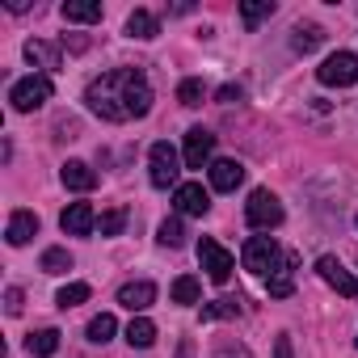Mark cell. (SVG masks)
Returning a JSON list of instances; mask_svg holds the SVG:
<instances>
[{"label":"cell","mask_w":358,"mask_h":358,"mask_svg":"<svg viewBox=\"0 0 358 358\" xmlns=\"http://www.w3.org/2000/svg\"><path fill=\"white\" fill-rule=\"evenodd\" d=\"M85 106L106 122H131L152 110V85L139 68H110L85 89Z\"/></svg>","instance_id":"obj_1"},{"label":"cell","mask_w":358,"mask_h":358,"mask_svg":"<svg viewBox=\"0 0 358 358\" xmlns=\"http://www.w3.org/2000/svg\"><path fill=\"white\" fill-rule=\"evenodd\" d=\"M51 93H55L51 76H43V72H30L26 80H17V85L9 89V106H13L17 114H34V110H43V106L51 101Z\"/></svg>","instance_id":"obj_2"},{"label":"cell","mask_w":358,"mask_h":358,"mask_svg":"<svg viewBox=\"0 0 358 358\" xmlns=\"http://www.w3.org/2000/svg\"><path fill=\"white\" fill-rule=\"evenodd\" d=\"M148 177H152V186L156 190H177L182 182H177V177H182V160H177V152H173V143H152V152H148Z\"/></svg>","instance_id":"obj_3"},{"label":"cell","mask_w":358,"mask_h":358,"mask_svg":"<svg viewBox=\"0 0 358 358\" xmlns=\"http://www.w3.org/2000/svg\"><path fill=\"white\" fill-rule=\"evenodd\" d=\"M241 262H245V270H249V274L270 278V274L278 270L282 253H278L274 236H249V241H245V249H241Z\"/></svg>","instance_id":"obj_4"},{"label":"cell","mask_w":358,"mask_h":358,"mask_svg":"<svg viewBox=\"0 0 358 358\" xmlns=\"http://www.w3.org/2000/svg\"><path fill=\"white\" fill-rule=\"evenodd\" d=\"M245 220H249V228L270 232V228H278V224H282V203H278L270 190H253V194H249V203H245Z\"/></svg>","instance_id":"obj_5"},{"label":"cell","mask_w":358,"mask_h":358,"mask_svg":"<svg viewBox=\"0 0 358 358\" xmlns=\"http://www.w3.org/2000/svg\"><path fill=\"white\" fill-rule=\"evenodd\" d=\"M316 80H320V85H333V89L358 85V55H350V51H337V55H329V59L316 68Z\"/></svg>","instance_id":"obj_6"},{"label":"cell","mask_w":358,"mask_h":358,"mask_svg":"<svg viewBox=\"0 0 358 358\" xmlns=\"http://www.w3.org/2000/svg\"><path fill=\"white\" fill-rule=\"evenodd\" d=\"M199 262H203L207 278H211V282H220V287L232 278V266H236V262H232V253H228L220 241H211V236H203V241H199Z\"/></svg>","instance_id":"obj_7"},{"label":"cell","mask_w":358,"mask_h":358,"mask_svg":"<svg viewBox=\"0 0 358 358\" xmlns=\"http://www.w3.org/2000/svg\"><path fill=\"white\" fill-rule=\"evenodd\" d=\"M316 274H320V278H324L337 295H345V299H354V295H358V278H354V274H350V270L333 257V253H324V257L316 262Z\"/></svg>","instance_id":"obj_8"},{"label":"cell","mask_w":358,"mask_h":358,"mask_svg":"<svg viewBox=\"0 0 358 358\" xmlns=\"http://www.w3.org/2000/svg\"><path fill=\"white\" fill-rule=\"evenodd\" d=\"M173 207L182 211V215H199V220H203V215L211 211V194H207L199 182H182V186L173 190Z\"/></svg>","instance_id":"obj_9"},{"label":"cell","mask_w":358,"mask_h":358,"mask_svg":"<svg viewBox=\"0 0 358 358\" xmlns=\"http://www.w3.org/2000/svg\"><path fill=\"white\" fill-rule=\"evenodd\" d=\"M215 152V135L207 127H190L186 131V169H203Z\"/></svg>","instance_id":"obj_10"},{"label":"cell","mask_w":358,"mask_h":358,"mask_svg":"<svg viewBox=\"0 0 358 358\" xmlns=\"http://www.w3.org/2000/svg\"><path fill=\"white\" fill-rule=\"evenodd\" d=\"M59 228H64L68 236H93V228H97V215H93V207H89V203H72V207H64V215H59Z\"/></svg>","instance_id":"obj_11"},{"label":"cell","mask_w":358,"mask_h":358,"mask_svg":"<svg viewBox=\"0 0 358 358\" xmlns=\"http://www.w3.org/2000/svg\"><path fill=\"white\" fill-rule=\"evenodd\" d=\"M34 236H38V215H34V211H13V215H9V228H5V241L22 249V245H30Z\"/></svg>","instance_id":"obj_12"},{"label":"cell","mask_w":358,"mask_h":358,"mask_svg":"<svg viewBox=\"0 0 358 358\" xmlns=\"http://www.w3.org/2000/svg\"><path fill=\"white\" fill-rule=\"evenodd\" d=\"M295 266H299V257H295V253H287V257L278 262V270L266 278V291H270L274 299H287V295L295 291Z\"/></svg>","instance_id":"obj_13"},{"label":"cell","mask_w":358,"mask_h":358,"mask_svg":"<svg viewBox=\"0 0 358 358\" xmlns=\"http://www.w3.org/2000/svg\"><path fill=\"white\" fill-rule=\"evenodd\" d=\"M241 182H245V164H241V160H215V164H211V186H215L220 194H232Z\"/></svg>","instance_id":"obj_14"},{"label":"cell","mask_w":358,"mask_h":358,"mask_svg":"<svg viewBox=\"0 0 358 358\" xmlns=\"http://www.w3.org/2000/svg\"><path fill=\"white\" fill-rule=\"evenodd\" d=\"M118 303H122V308H131V312H143V308H152V303H156V287H152V282H143V278H139V282H127V287L118 291Z\"/></svg>","instance_id":"obj_15"},{"label":"cell","mask_w":358,"mask_h":358,"mask_svg":"<svg viewBox=\"0 0 358 358\" xmlns=\"http://www.w3.org/2000/svg\"><path fill=\"white\" fill-rule=\"evenodd\" d=\"M59 177H64V186H68V190H80V194L97 186V173H93L85 160H68V164L59 169Z\"/></svg>","instance_id":"obj_16"},{"label":"cell","mask_w":358,"mask_h":358,"mask_svg":"<svg viewBox=\"0 0 358 358\" xmlns=\"http://www.w3.org/2000/svg\"><path fill=\"white\" fill-rule=\"evenodd\" d=\"M64 22H80V26H89V22H101V5L97 0H64Z\"/></svg>","instance_id":"obj_17"},{"label":"cell","mask_w":358,"mask_h":358,"mask_svg":"<svg viewBox=\"0 0 358 358\" xmlns=\"http://www.w3.org/2000/svg\"><path fill=\"white\" fill-rule=\"evenodd\" d=\"M26 59H30L34 68H59V47H55V43L30 38V43H26Z\"/></svg>","instance_id":"obj_18"},{"label":"cell","mask_w":358,"mask_h":358,"mask_svg":"<svg viewBox=\"0 0 358 358\" xmlns=\"http://www.w3.org/2000/svg\"><path fill=\"white\" fill-rule=\"evenodd\" d=\"M26 350H30L34 358H51V354L59 350V329H38V333H30V337H26Z\"/></svg>","instance_id":"obj_19"},{"label":"cell","mask_w":358,"mask_h":358,"mask_svg":"<svg viewBox=\"0 0 358 358\" xmlns=\"http://www.w3.org/2000/svg\"><path fill=\"white\" fill-rule=\"evenodd\" d=\"M127 34L148 43V38H156V34H160V26H156V17H152L148 9H135V13L127 17Z\"/></svg>","instance_id":"obj_20"},{"label":"cell","mask_w":358,"mask_h":358,"mask_svg":"<svg viewBox=\"0 0 358 358\" xmlns=\"http://www.w3.org/2000/svg\"><path fill=\"white\" fill-rule=\"evenodd\" d=\"M320 43H324V30H320V26H295V30H291V47H295L299 55H312Z\"/></svg>","instance_id":"obj_21"},{"label":"cell","mask_w":358,"mask_h":358,"mask_svg":"<svg viewBox=\"0 0 358 358\" xmlns=\"http://www.w3.org/2000/svg\"><path fill=\"white\" fill-rule=\"evenodd\" d=\"M173 303H199V295H203V282L194 278V274H182V278H173Z\"/></svg>","instance_id":"obj_22"},{"label":"cell","mask_w":358,"mask_h":358,"mask_svg":"<svg viewBox=\"0 0 358 358\" xmlns=\"http://www.w3.org/2000/svg\"><path fill=\"white\" fill-rule=\"evenodd\" d=\"M127 341H131L135 350H148V345L156 341V324H152L148 316H135V320L127 324Z\"/></svg>","instance_id":"obj_23"},{"label":"cell","mask_w":358,"mask_h":358,"mask_svg":"<svg viewBox=\"0 0 358 358\" xmlns=\"http://www.w3.org/2000/svg\"><path fill=\"white\" fill-rule=\"evenodd\" d=\"M241 17H245L249 30L262 26L266 17H274V0H245V5H241Z\"/></svg>","instance_id":"obj_24"},{"label":"cell","mask_w":358,"mask_h":358,"mask_svg":"<svg viewBox=\"0 0 358 358\" xmlns=\"http://www.w3.org/2000/svg\"><path fill=\"white\" fill-rule=\"evenodd\" d=\"M38 270H43V274H68V270H72V253H68V249H47L43 262H38Z\"/></svg>","instance_id":"obj_25"},{"label":"cell","mask_w":358,"mask_h":358,"mask_svg":"<svg viewBox=\"0 0 358 358\" xmlns=\"http://www.w3.org/2000/svg\"><path fill=\"white\" fill-rule=\"evenodd\" d=\"M236 316H241L236 299H211V303H203V320H236Z\"/></svg>","instance_id":"obj_26"},{"label":"cell","mask_w":358,"mask_h":358,"mask_svg":"<svg viewBox=\"0 0 358 358\" xmlns=\"http://www.w3.org/2000/svg\"><path fill=\"white\" fill-rule=\"evenodd\" d=\"M114 329H118V320H114L110 312H101V316H93V320H89V341L106 345V341L114 337Z\"/></svg>","instance_id":"obj_27"},{"label":"cell","mask_w":358,"mask_h":358,"mask_svg":"<svg viewBox=\"0 0 358 358\" xmlns=\"http://www.w3.org/2000/svg\"><path fill=\"white\" fill-rule=\"evenodd\" d=\"M93 291H89V282H68V287H59V295H55V303L59 308H76V303H85Z\"/></svg>","instance_id":"obj_28"},{"label":"cell","mask_w":358,"mask_h":358,"mask_svg":"<svg viewBox=\"0 0 358 358\" xmlns=\"http://www.w3.org/2000/svg\"><path fill=\"white\" fill-rule=\"evenodd\" d=\"M156 241H160V245H169V249L186 245V228H182V220H164V224H160V232H156Z\"/></svg>","instance_id":"obj_29"},{"label":"cell","mask_w":358,"mask_h":358,"mask_svg":"<svg viewBox=\"0 0 358 358\" xmlns=\"http://www.w3.org/2000/svg\"><path fill=\"white\" fill-rule=\"evenodd\" d=\"M203 97H207V89H203V80H182V85H177V101H182V106H203Z\"/></svg>","instance_id":"obj_30"},{"label":"cell","mask_w":358,"mask_h":358,"mask_svg":"<svg viewBox=\"0 0 358 358\" xmlns=\"http://www.w3.org/2000/svg\"><path fill=\"white\" fill-rule=\"evenodd\" d=\"M97 228H101V236H118V232L127 228V211H122V207H114V211H106V215L97 220Z\"/></svg>","instance_id":"obj_31"},{"label":"cell","mask_w":358,"mask_h":358,"mask_svg":"<svg viewBox=\"0 0 358 358\" xmlns=\"http://www.w3.org/2000/svg\"><path fill=\"white\" fill-rule=\"evenodd\" d=\"M22 308H26V291H22V287H9V291H5V312H9V316H22Z\"/></svg>","instance_id":"obj_32"},{"label":"cell","mask_w":358,"mask_h":358,"mask_svg":"<svg viewBox=\"0 0 358 358\" xmlns=\"http://www.w3.org/2000/svg\"><path fill=\"white\" fill-rule=\"evenodd\" d=\"M215 358H253V354H249V345H241V341H220V345H215Z\"/></svg>","instance_id":"obj_33"},{"label":"cell","mask_w":358,"mask_h":358,"mask_svg":"<svg viewBox=\"0 0 358 358\" xmlns=\"http://www.w3.org/2000/svg\"><path fill=\"white\" fill-rule=\"evenodd\" d=\"M215 101H220V106H236V101H245V89H241V85H224V89L215 93Z\"/></svg>","instance_id":"obj_34"},{"label":"cell","mask_w":358,"mask_h":358,"mask_svg":"<svg viewBox=\"0 0 358 358\" xmlns=\"http://www.w3.org/2000/svg\"><path fill=\"white\" fill-rule=\"evenodd\" d=\"M274 358H295V354H291V337H287V333L278 337V345H274Z\"/></svg>","instance_id":"obj_35"},{"label":"cell","mask_w":358,"mask_h":358,"mask_svg":"<svg viewBox=\"0 0 358 358\" xmlns=\"http://www.w3.org/2000/svg\"><path fill=\"white\" fill-rule=\"evenodd\" d=\"M177 358H194V345H190V341H182V345H177Z\"/></svg>","instance_id":"obj_36"},{"label":"cell","mask_w":358,"mask_h":358,"mask_svg":"<svg viewBox=\"0 0 358 358\" xmlns=\"http://www.w3.org/2000/svg\"><path fill=\"white\" fill-rule=\"evenodd\" d=\"M354 224H358V215H354Z\"/></svg>","instance_id":"obj_37"}]
</instances>
